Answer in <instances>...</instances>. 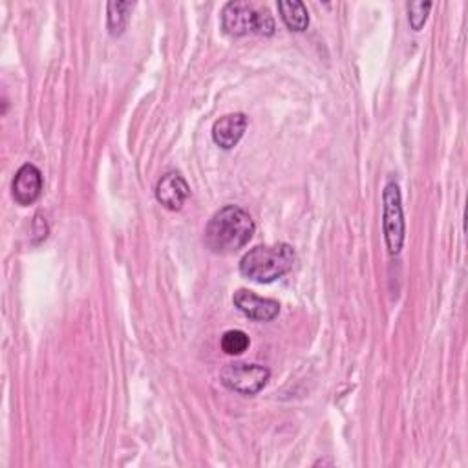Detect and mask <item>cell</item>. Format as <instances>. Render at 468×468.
Masks as SVG:
<instances>
[{"label": "cell", "instance_id": "obj_1", "mask_svg": "<svg viewBox=\"0 0 468 468\" xmlns=\"http://www.w3.org/2000/svg\"><path fill=\"white\" fill-rule=\"evenodd\" d=\"M254 234V222L238 205L220 209L205 229V242L218 254H231L245 247Z\"/></svg>", "mask_w": 468, "mask_h": 468}, {"label": "cell", "instance_id": "obj_10", "mask_svg": "<svg viewBox=\"0 0 468 468\" xmlns=\"http://www.w3.org/2000/svg\"><path fill=\"white\" fill-rule=\"evenodd\" d=\"M278 12L286 26L293 31H304L309 24L307 10L300 0H282V3H278Z\"/></svg>", "mask_w": 468, "mask_h": 468}, {"label": "cell", "instance_id": "obj_5", "mask_svg": "<svg viewBox=\"0 0 468 468\" xmlns=\"http://www.w3.org/2000/svg\"><path fill=\"white\" fill-rule=\"evenodd\" d=\"M269 370L260 364H229L222 372V383L242 395H254L269 381Z\"/></svg>", "mask_w": 468, "mask_h": 468}, {"label": "cell", "instance_id": "obj_7", "mask_svg": "<svg viewBox=\"0 0 468 468\" xmlns=\"http://www.w3.org/2000/svg\"><path fill=\"white\" fill-rule=\"evenodd\" d=\"M189 196L190 187L180 172H167L155 185V198L171 211H180Z\"/></svg>", "mask_w": 468, "mask_h": 468}, {"label": "cell", "instance_id": "obj_2", "mask_svg": "<svg viewBox=\"0 0 468 468\" xmlns=\"http://www.w3.org/2000/svg\"><path fill=\"white\" fill-rule=\"evenodd\" d=\"M295 249L289 243L256 245L240 260V273L258 284H271L293 269Z\"/></svg>", "mask_w": 468, "mask_h": 468}, {"label": "cell", "instance_id": "obj_4", "mask_svg": "<svg viewBox=\"0 0 468 468\" xmlns=\"http://www.w3.org/2000/svg\"><path fill=\"white\" fill-rule=\"evenodd\" d=\"M384 201V238L388 251L392 254H399L404 243V215H402V203H401V190L395 181H390L384 187L383 194Z\"/></svg>", "mask_w": 468, "mask_h": 468}, {"label": "cell", "instance_id": "obj_6", "mask_svg": "<svg viewBox=\"0 0 468 468\" xmlns=\"http://www.w3.org/2000/svg\"><path fill=\"white\" fill-rule=\"evenodd\" d=\"M234 305L242 311V313L252 321L269 322L280 313V304L273 298H262L254 295L252 291L240 289L233 296Z\"/></svg>", "mask_w": 468, "mask_h": 468}, {"label": "cell", "instance_id": "obj_8", "mask_svg": "<svg viewBox=\"0 0 468 468\" xmlns=\"http://www.w3.org/2000/svg\"><path fill=\"white\" fill-rule=\"evenodd\" d=\"M12 192H13L15 201L21 205H31L33 201H37L42 192L40 171L31 163L22 165L13 178Z\"/></svg>", "mask_w": 468, "mask_h": 468}, {"label": "cell", "instance_id": "obj_11", "mask_svg": "<svg viewBox=\"0 0 468 468\" xmlns=\"http://www.w3.org/2000/svg\"><path fill=\"white\" fill-rule=\"evenodd\" d=\"M134 3H110L109 4V30L112 35H121L128 24Z\"/></svg>", "mask_w": 468, "mask_h": 468}, {"label": "cell", "instance_id": "obj_13", "mask_svg": "<svg viewBox=\"0 0 468 468\" xmlns=\"http://www.w3.org/2000/svg\"><path fill=\"white\" fill-rule=\"evenodd\" d=\"M432 8V3H413L408 6V17H410V24L413 30H421L427 17H428V12Z\"/></svg>", "mask_w": 468, "mask_h": 468}, {"label": "cell", "instance_id": "obj_3", "mask_svg": "<svg viewBox=\"0 0 468 468\" xmlns=\"http://www.w3.org/2000/svg\"><path fill=\"white\" fill-rule=\"evenodd\" d=\"M222 26L229 35L242 37L251 31L258 35H273L275 21L268 10H256L249 3L234 0L227 3L222 12Z\"/></svg>", "mask_w": 468, "mask_h": 468}, {"label": "cell", "instance_id": "obj_9", "mask_svg": "<svg viewBox=\"0 0 468 468\" xmlns=\"http://www.w3.org/2000/svg\"><path fill=\"white\" fill-rule=\"evenodd\" d=\"M247 128L245 114H227L220 118L213 127V139L218 146L229 150L238 145Z\"/></svg>", "mask_w": 468, "mask_h": 468}, {"label": "cell", "instance_id": "obj_12", "mask_svg": "<svg viewBox=\"0 0 468 468\" xmlns=\"http://www.w3.org/2000/svg\"><path fill=\"white\" fill-rule=\"evenodd\" d=\"M222 349L227 353V355H242L243 351H247L251 340H249V335L242 330H229L224 333L222 337Z\"/></svg>", "mask_w": 468, "mask_h": 468}]
</instances>
